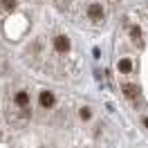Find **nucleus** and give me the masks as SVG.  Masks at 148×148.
<instances>
[{"instance_id": "1", "label": "nucleus", "mask_w": 148, "mask_h": 148, "mask_svg": "<svg viewBox=\"0 0 148 148\" xmlns=\"http://www.w3.org/2000/svg\"><path fill=\"white\" fill-rule=\"evenodd\" d=\"M54 49H56V52H61V54L70 52V38H67V36H56L54 38Z\"/></svg>"}, {"instance_id": "2", "label": "nucleus", "mask_w": 148, "mask_h": 148, "mask_svg": "<svg viewBox=\"0 0 148 148\" xmlns=\"http://www.w3.org/2000/svg\"><path fill=\"white\" fill-rule=\"evenodd\" d=\"M88 16L92 20H101L103 18V7L99 5V2H92L90 7H88Z\"/></svg>"}, {"instance_id": "3", "label": "nucleus", "mask_w": 148, "mask_h": 148, "mask_svg": "<svg viewBox=\"0 0 148 148\" xmlns=\"http://www.w3.org/2000/svg\"><path fill=\"white\" fill-rule=\"evenodd\" d=\"M38 101H40V108H52L54 106V94L49 92V90H43L40 97H38Z\"/></svg>"}, {"instance_id": "4", "label": "nucleus", "mask_w": 148, "mask_h": 148, "mask_svg": "<svg viewBox=\"0 0 148 148\" xmlns=\"http://www.w3.org/2000/svg\"><path fill=\"white\" fill-rule=\"evenodd\" d=\"M14 101H16V106H18V108H29V94L25 92V90H20V92H16Z\"/></svg>"}, {"instance_id": "5", "label": "nucleus", "mask_w": 148, "mask_h": 148, "mask_svg": "<svg viewBox=\"0 0 148 148\" xmlns=\"http://www.w3.org/2000/svg\"><path fill=\"white\" fill-rule=\"evenodd\" d=\"M121 90H123V94H126L128 99H137V97H139V88H137V85H132V83H126Z\"/></svg>"}, {"instance_id": "6", "label": "nucleus", "mask_w": 148, "mask_h": 148, "mask_svg": "<svg viewBox=\"0 0 148 148\" xmlns=\"http://www.w3.org/2000/svg\"><path fill=\"white\" fill-rule=\"evenodd\" d=\"M119 72L121 74H130L132 72V61H130V58H121L119 61Z\"/></svg>"}, {"instance_id": "7", "label": "nucleus", "mask_w": 148, "mask_h": 148, "mask_svg": "<svg viewBox=\"0 0 148 148\" xmlns=\"http://www.w3.org/2000/svg\"><path fill=\"white\" fill-rule=\"evenodd\" d=\"M0 5H2V9H5V11H14V9H16V5H18V0H2Z\"/></svg>"}, {"instance_id": "8", "label": "nucleus", "mask_w": 148, "mask_h": 148, "mask_svg": "<svg viewBox=\"0 0 148 148\" xmlns=\"http://www.w3.org/2000/svg\"><path fill=\"white\" fill-rule=\"evenodd\" d=\"M79 117H81L83 121H88L90 117H92V112H90V108H81V110H79Z\"/></svg>"}, {"instance_id": "9", "label": "nucleus", "mask_w": 148, "mask_h": 148, "mask_svg": "<svg viewBox=\"0 0 148 148\" xmlns=\"http://www.w3.org/2000/svg\"><path fill=\"white\" fill-rule=\"evenodd\" d=\"M130 36H132L135 40H137V38L141 36V29H139V27H132V29H130Z\"/></svg>"}, {"instance_id": "10", "label": "nucleus", "mask_w": 148, "mask_h": 148, "mask_svg": "<svg viewBox=\"0 0 148 148\" xmlns=\"http://www.w3.org/2000/svg\"><path fill=\"white\" fill-rule=\"evenodd\" d=\"M144 126H146V128H148V117H146V119H144Z\"/></svg>"}]
</instances>
